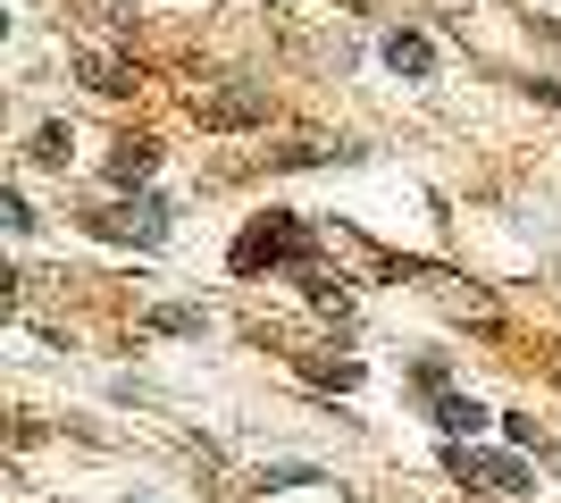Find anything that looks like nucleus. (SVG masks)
Segmentation results:
<instances>
[{"label": "nucleus", "instance_id": "obj_1", "mask_svg": "<svg viewBox=\"0 0 561 503\" xmlns=\"http://www.w3.org/2000/svg\"><path fill=\"white\" fill-rule=\"evenodd\" d=\"M234 268H310V227L294 210H268L234 236Z\"/></svg>", "mask_w": 561, "mask_h": 503}, {"label": "nucleus", "instance_id": "obj_2", "mask_svg": "<svg viewBox=\"0 0 561 503\" xmlns=\"http://www.w3.org/2000/svg\"><path fill=\"white\" fill-rule=\"evenodd\" d=\"M168 202L160 193H135V202H117V210H93L84 218V227H93V236H110V243H142V252H160L168 243Z\"/></svg>", "mask_w": 561, "mask_h": 503}, {"label": "nucleus", "instance_id": "obj_3", "mask_svg": "<svg viewBox=\"0 0 561 503\" xmlns=\"http://www.w3.org/2000/svg\"><path fill=\"white\" fill-rule=\"evenodd\" d=\"M445 470H453V479H478V487H494V495H528V487H537L519 454H478L469 436H453V445H445Z\"/></svg>", "mask_w": 561, "mask_h": 503}, {"label": "nucleus", "instance_id": "obj_4", "mask_svg": "<svg viewBox=\"0 0 561 503\" xmlns=\"http://www.w3.org/2000/svg\"><path fill=\"white\" fill-rule=\"evenodd\" d=\"M386 68L394 76H436V43H427V34H394V43H386Z\"/></svg>", "mask_w": 561, "mask_h": 503}, {"label": "nucleus", "instance_id": "obj_5", "mask_svg": "<svg viewBox=\"0 0 561 503\" xmlns=\"http://www.w3.org/2000/svg\"><path fill=\"white\" fill-rule=\"evenodd\" d=\"M427 411H436V428H445V436H478V428H486V420H494V411H478V403H469V395H436V403H427Z\"/></svg>", "mask_w": 561, "mask_h": 503}, {"label": "nucleus", "instance_id": "obj_6", "mask_svg": "<svg viewBox=\"0 0 561 503\" xmlns=\"http://www.w3.org/2000/svg\"><path fill=\"white\" fill-rule=\"evenodd\" d=\"M302 294H310V311L352 319V294H344V277H328V268H302Z\"/></svg>", "mask_w": 561, "mask_h": 503}, {"label": "nucleus", "instance_id": "obj_7", "mask_svg": "<svg viewBox=\"0 0 561 503\" xmlns=\"http://www.w3.org/2000/svg\"><path fill=\"white\" fill-rule=\"evenodd\" d=\"M151 168H160V151H151V144H117L110 151V185H142Z\"/></svg>", "mask_w": 561, "mask_h": 503}, {"label": "nucleus", "instance_id": "obj_8", "mask_svg": "<svg viewBox=\"0 0 561 503\" xmlns=\"http://www.w3.org/2000/svg\"><path fill=\"white\" fill-rule=\"evenodd\" d=\"M310 386H335V395H352V386H360V361H310Z\"/></svg>", "mask_w": 561, "mask_h": 503}, {"label": "nucleus", "instance_id": "obj_9", "mask_svg": "<svg viewBox=\"0 0 561 503\" xmlns=\"http://www.w3.org/2000/svg\"><path fill=\"white\" fill-rule=\"evenodd\" d=\"M260 487H319V470H310V461H268Z\"/></svg>", "mask_w": 561, "mask_h": 503}, {"label": "nucleus", "instance_id": "obj_10", "mask_svg": "<svg viewBox=\"0 0 561 503\" xmlns=\"http://www.w3.org/2000/svg\"><path fill=\"white\" fill-rule=\"evenodd\" d=\"M151 328H160V335H202V311H185V302H168V311H151Z\"/></svg>", "mask_w": 561, "mask_h": 503}, {"label": "nucleus", "instance_id": "obj_11", "mask_svg": "<svg viewBox=\"0 0 561 503\" xmlns=\"http://www.w3.org/2000/svg\"><path fill=\"white\" fill-rule=\"evenodd\" d=\"M0 227H9V236H34V227H43V218L25 210V193H0Z\"/></svg>", "mask_w": 561, "mask_h": 503}, {"label": "nucleus", "instance_id": "obj_12", "mask_svg": "<svg viewBox=\"0 0 561 503\" xmlns=\"http://www.w3.org/2000/svg\"><path fill=\"white\" fill-rule=\"evenodd\" d=\"M34 160H43V168L68 160V126H34Z\"/></svg>", "mask_w": 561, "mask_h": 503}, {"label": "nucleus", "instance_id": "obj_13", "mask_svg": "<svg viewBox=\"0 0 561 503\" xmlns=\"http://www.w3.org/2000/svg\"><path fill=\"white\" fill-rule=\"evenodd\" d=\"M76 68L93 76V93H126V68H117V59H76Z\"/></svg>", "mask_w": 561, "mask_h": 503}, {"label": "nucleus", "instance_id": "obj_14", "mask_svg": "<svg viewBox=\"0 0 561 503\" xmlns=\"http://www.w3.org/2000/svg\"><path fill=\"white\" fill-rule=\"evenodd\" d=\"M411 386H420L427 403H436V395H445V361H420V369H411Z\"/></svg>", "mask_w": 561, "mask_h": 503}]
</instances>
